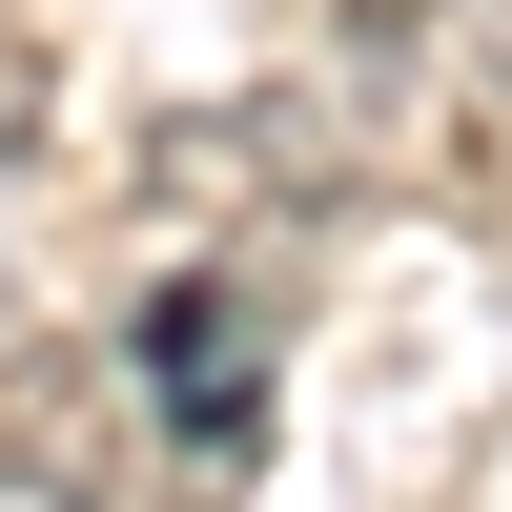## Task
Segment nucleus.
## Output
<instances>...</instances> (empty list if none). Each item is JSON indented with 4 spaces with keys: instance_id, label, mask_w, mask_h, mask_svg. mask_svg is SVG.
<instances>
[{
    "instance_id": "obj_1",
    "label": "nucleus",
    "mask_w": 512,
    "mask_h": 512,
    "mask_svg": "<svg viewBox=\"0 0 512 512\" xmlns=\"http://www.w3.org/2000/svg\"><path fill=\"white\" fill-rule=\"evenodd\" d=\"M123 369H144V390H164V410H185V431H205V451H226V431H246V308H226V287H164V308H144V328H123Z\"/></svg>"
}]
</instances>
